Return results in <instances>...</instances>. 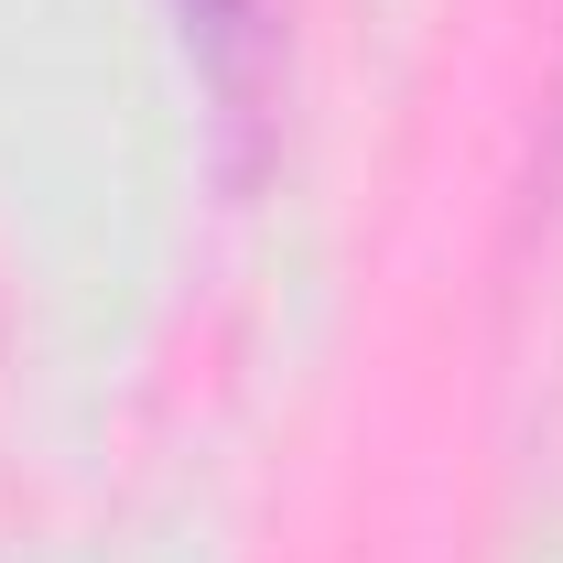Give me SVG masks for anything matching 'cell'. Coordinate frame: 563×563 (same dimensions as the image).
Returning <instances> with one entry per match:
<instances>
[{
	"mask_svg": "<svg viewBox=\"0 0 563 563\" xmlns=\"http://www.w3.org/2000/svg\"><path fill=\"white\" fill-rule=\"evenodd\" d=\"M196 11V33H207L217 55H228V76H239V55H250V0H185Z\"/></svg>",
	"mask_w": 563,
	"mask_h": 563,
	"instance_id": "6da1fadb",
	"label": "cell"
}]
</instances>
